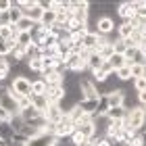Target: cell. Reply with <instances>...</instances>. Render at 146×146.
<instances>
[{"mask_svg": "<svg viewBox=\"0 0 146 146\" xmlns=\"http://www.w3.org/2000/svg\"><path fill=\"white\" fill-rule=\"evenodd\" d=\"M125 127L134 129L138 134H144L146 131V113H144V109L140 104L134 107V109H129L127 117H125Z\"/></svg>", "mask_w": 146, "mask_h": 146, "instance_id": "1", "label": "cell"}, {"mask_svg": "<svg viewBox=\"0 0 146 146\" xmlns=\"http://www.w3.org/2000/svg\"><path fill=\"white\" fill-rule=\"evenodd\" d=\"M0 107L4 111H9L11 115H19V104L15 100V96H13L9 84H0Z\"/></svg>", "mask_w": 146, "mask_h": 146, "instance_id": "2", "label": "cell"}, {"mask_svg": "<svg viewBox=\"0 0 146 146\" xmlns=\"http://www.w3.org/2000/svg\"><path fill=\"white\" fill-rule=\"evenodd\" d=\"M9 86H11V92L15 96H34V92H31V79L25 77V75H15Z\"/></svg>", "mask_w": 146, "mask_h": 146, "instance_id": "3", "label": "cell"}, {"mask_svg": "<svg viewBox=\"0 0 146 146\" xmlns=\"http://www.w3.org/2000/svg\"><path fill=\"white\" fill-rule=\"evenodd\" d=\"M79 92H82V98H86V100L100 98V90H98V86L92 77H79Z\"/></svg>", "mask_w": 146, "mask_h": 146, "instance_id": "4", "label": "cell"}, {"mask_svg": "<svg viewBox=\"0 0 146 146\" xmlns=\"http://www.w3.org/2000/svg\"><path fill=\"white\" fill-rule=\"evenodd\" d=\"M115 29H117V23L113 21V17L102 15V17L96 19V34H98V36H107V38H109Z\"/></svg>", "mask_w": 146, "mask_h": 146, "instance_id": "5", "label": "cell"}, {"mask_svg": "<svg viewBox=\"0 0 146 146\" xmlns=\"http://www.w3.org/2000/svg\"><path fill=\"white\" fill-rule=\"evenodd\" d=\"M73 131H75V123L71 121L69 113H65V117L61 119V123H56V138H58V140H65V138H69Z\"/></svg>", "mask_w": 146, "mask_h": 146, "instance_id": "6", "label": "cell"}, {"mask_svg": "<svg viewBox=\"0 0 146 146\" xmlns=\"http://www.w3.org/2000/svg\"><path fill=\"white\" fill-rule=\"evenodd\" d=\"M65 96H67V88L63 86H48V90H46V98H48L50 104H61L65 100Z\"/></svg>", "mask_w": 146, "mask_h": 146, "instance_id": "7", "label": "cell"}, {"mask_svg": "<svg viewBox=\"0 0 146 146\" xmlns=\"http://www.w3.org/2000/svg\"><path fill=\"white\" fill-rule=\"evenodd\" d=\"M65 67H67L69 73H79V71L88 69V61H86V58H82L79 54H69L67 61H65Z\"/></svg>", "mask_w": 146, "mask_h": 146, "instance_id": "8", "label": "cell"}, {"mask_svg": "<svg viewBox=\"0 0 146 146\" xmlns=\"http://www.w3.org/2000/svg\"><path fill=\"white\" fill-rule=\"evenodd\" d=\"M138 27H140V23H138L136 19H134V21H121V23L117 25V36L121 38V40H129Z\"/></svg>", "mask_w": 146, "mask_h": 146, "instance_id": "9", "label": "cell"}, {"mask_svg": "<svg viewBox=\"0 0 146 146\" xmlns=\"http://www.w3.org/2000/svg\"><path fill=\"white\" fill-rule=\"evenodd\" d=\"M107 98H109V109H119V107H125V90H109L107 92Z\"/></svg>", "mask_w": 146, "mask_h": 146, "instance_id": "10", "label": "cell"}, {"mask_svg": "<svg viewBox=\"0 0 146 146\" xmlns=\"http://www.w3.org/2000/svg\"><path fill=\"white\" fill-rule=\"evenodd\" d=\"M58 144V138L52 136V134H38L34 136L31 140H27L25 146H56Z\"/></svg>", "mask_w": 146, "mask_h": 146, "instance_id": "11", "label": "cell"}, {"mask_svg": "<svg viewBox=\"0 0 146 146\" xmlns=\"http://www.w3.org/2000/svg\"><path fill=\"white\" fill-rule=\"evenodd\" d=\"M63 117H65V111L61 109V104H50V107L44 111V119L48 123H54L56 125V123H61Z\"/></svg>", "mask_w": 146, "mask_h": 146, "instance_id": "12", "label": "cell"}, {"mask_svg": "<svg viewBox=\"0 0 146 146\" xmlns=\"http://www.w3.org/2000/svg\"><path fill=\"white\" fill-rule=\"evenodd\" d=\"M117 15L123 19V21H134L136 19V6H134V0L131 2H121L117 6Z\"/></svg>", "mask_w": 146, "mask_h": 146, "instance_id": "13", "label": "cell"}, {"mask_svg": "<svg viewBox=\"0 0 146 146\" xmlns=\"http://www.w3.org/2000/svg\"><path fill=\"white\" fill-rule=\"evenodd\" d=\"M75 129L79 131V134H84L86 140H92V138L96 136V125H94V119H92V121H86V123H82V125H77Z\"/></svg>", "mask_w": 146, "mask_h": 146, "instance_id": "14", "label": "cell"}, {"mask_svg": "<svg viewBox=\"0 0 146 146\" xmlns=\"http://www.w3.org/2000/svg\"><path fill=\"white\" fill-rule=\"evenodd\" d=\"M82 44H84L86 50L94 52L96 50V44H98V34H96V31H88V34L82 38Z\"/></svg>", "mask_w": 146, "mask_h": 146, "instance_id": "15", "label": "cell"}, {"mask_svg": "<svg viewBox=\"0 0 146 146\" xmlns=\"http://www.w3.org/2000/svg\"><path fill=\"white\" fill-rule=\"evenodd\" d=\"M127 113H129V109H125V107H119V109H109V111H107V117L111 119V121H125Z\"/></svg>", "mask_w": 146, "mask_h": 146, "instance_id": "16", "label": "cell"}, {"mask_svg": "<svg viewBox=\"0 0 146 146\" xmlns=\"http://www.w3.org/2000/svg\"><path fill=\"white\" fill-rule=\"evenodd\" d=\"M23 15H25V17H29V19H31L34 23H40V21H42V15H44V9H42L40 4H38V0H36V4L31 6L29 11H25Z\"/></svg>", "mask_w": 146, "mask_h": 146, "instance_id": "17", "label": "cell"}, {"mask_svg": "<svg viewBox=\"0 0 146 146\" xmlns=\"http://www.w3.org/2000/svg\"><path fill=\"white\" fill-rule=\"evenodd\" d=\"M31 104H34L38 111H42V113L50 107V102H48V98H46V94H34V96H31Z\"/></svg>", "mask_w": 146, "mask_h": 146, "instance_id": "18", "label": "cell"}, {"mask_svg": "<svg viewBox=\"0 0 146 146\" xmlns=\"http://www.w3.org/2000/svg\"><path fill=\"white\" fill-rule=\"evenodd\" d=\"M17 44L23 48H31L34 40H31V31H17Z\"/></svg>", "mask_w": 146, "mask_h": 146, "instance_id": "19", "label": "cell"}, {"mask_svg": "<svg viewBox=\"0 0 146 146\" xmlns=\"http://www.w3.org/2000/svg\"><path fill=\"white\" fill-rule=\"evenodd\" d=\"M102 63H104V58L98 54V52H90V56H88V69H90V71L100 69V67H102Z\"/></svg>", "mask_w": 146, "mask_h": 146, "instance_id": "20", "label": "cell"}, {"mask_svg": "<svg viewBox=\"0 0 146 146\" xmlns=\"http://www.w3.org/2000/svg\"><path fill=\"white\" fill-rule=\"evenodd\" d=\"M123 127H125V121H111V123H109V127H107V134H104V136H109V138H113V140H115L117 134H119V131H121Z\"/></svg>", "mask_w": 146, "mask_h": 146, "instance_id": "21", "label": "cell"}, {"mask_svg": "<svg viewBox=\"0 0 146 146\" xmlns=\"http://www.w3.org/2000/svg\"><path fill=\"white\" fill-rule=\"evenodd\" d=\"M46 90H48L46 79L38 77V79H34V82H31V92H34V94H46Z\"/></svg>", "mask_w": 146, "mask_h": 146, "instance_id": "22", "label": "cell"}, {"mask_svg": "<svg viewBox=\"0 0 146 146\" xmlns=\"http://www.w3.org/2000/svg\"><path fill=\"white\" fill-rule=\"evenodd\" d=\"M54 23H56V13H54V11H44L40 25H44V27H52Z\"/></svg>", "mask_w": 146, "mask_h": 146, "instance_id": "23", "label": "cell"}, {"mask_svg": "<svg viewBox=\"0 0 146 146\" xmlns=\"http://www.w3.org/2000/svg\"><path fill=\"white\" fill-rule=\"evenodd\" d=\"M9 15H11V25H17V23L25 17V15H23V11L19 9V6H17L15 2H13V9L9 11Z\"/></svg>", "mask_w": 146, "mask_h": 146, "instance_id": "24", "label": "cell"}, {"mask_svg": "<svg viewBox=\"0 0 146 146\" xmlns=\"http://www.w3.org/2000/svg\"><path fill=\"white\" fill-rule=\"evenodd\" d=\"M34 25H36V23L31 21L29 17H23L21 21L15 25V29H17V31H31V29H34Z\"/></svg>", "mask_w": 146, "mask_h": 146, "instance_id": "25", "label": "cell"}, {"mask_svg": "<svg viewBox=\"0 0 146 146\" xmlns=\"http://www.w3.org/2000/svg\"><path fill=\"white\" fill-rule=\"evenodd\" d=\"M109 63H111V67L117 71V69L125 67V56H123V54H117V52H115V54H113V56L109 58Z\"/></svg>", "mask_w": 146, "mask_h": 146, "instance_id": "26", "label": "cell"}, {"mask_svg": "<svg viewBox=\"0 0 146 146\" xmlns=\"http://www.w3.org/2000/svg\"><path fill=\"white\" fill-rule=\"evenodd\" d=\"M129 73H131V79L144 77L146 75V65H129Z\"/></svg>", "mask_w": 146, "mask_h": 146, "instance_id": "27", "label": "cell"}, {"mask_svg": "<svg viewBox=\"0 0 146 146\" xmlns=\"http://www.w3.org/2000/svg\"><path fill=\"white\" fill-rule=\"evenodd\" d=\"M113 48H115V52L117 54H125V50H127V42H125V40H121V38H115L113 40Z\"/></svg>", "mask_w": 146, "mask_h": 146, "instance_id": "28", "label": "cell"}, {"mask_svg": "<svg viewBox=\"0 0 146 146\" xmlns=\"http://www.w3.org/2000/svg\"><path fill=\"white\" fill-rule=\"evenodd\" d=\"M98 54H100V56L104 58V61H109V58H111L113 54H115V48H113V42H109V44H104L102 48L98 50Z\"/></svg>", "mask_w": 146, "mask_h": 146, "instance_id": "29", "label": "cell"}, {"mask_svg": "<svg viewBox=\"0 0 146 146\" xmlns=\"http://www.w3.org/2000/svg\"><path fill=\"white\" fill-rule=\"evenodd\" d=\"M69 142H71L73 146H84V144L88 142V140H86V138H84V134H79V131L75 129V131H73V134L69 136Z\"/></svg>", "mask_w": 146, "mask_h": 146, "instance_id": "30", "label": "cell"}, {"mask_svg": "<svg viewBox=\"0 0 146 146\" xmlns=\"http://www.w3.org/2000/svg\"><path fill=\"white\" fill-rule=\"evenodd\" d=\"M115 77L117 79H121V82H129L131 79V73H129V67L125 65V67H121V69H117L115 71Z\"/></svg>", "mask_w": 146, "mask_h": 146, "instance_id": "31", "label": "cell"}, {"mask_svg": "<svg viewBox=\"0 0 146 146\" xmlns=\"http://www.w3.org/2000/svg\"><path fill=\"white\" fill-rule=\"evenodd\" d=\"M109 77H111V75H107V73H104L102 69H96V71H92V79H94L96 84H104Z\"/></svg>", "mask_w": 146, "mask_h": 146, "instance_id": "32", "label": "cell"}, {"mask_svg": "<svg viewBox=\"0 0 146 146\" xmlns=\"http://www.w3.org/2000/svg\"><path fill=\"white\" fill-rule=\"evenodd\" d=\"M134 90L138 92V94H140V92H146V75L134 79Z\"/></svg>", "mask_w": 146, "mask_h": 146, "instance_id": "33", "label": "cell"}, {"mask_svg": "<svg viewBox=\"0 0 146 146\" xmlns=\"http://www.w3.org/2000/svg\"><path fill=\"white\" fill-rule=\"evenodd\" d=\"M13 9V0H0V13H9Z\"/></svg>", "mask_w": 146, "mask_h": 146, "instance_id": "34", "label": "cell"}, {"mask_svg": "<svg viewBox=\"0 0 146 146\" xmlns=\"http://www.w3.org/2000/svg\"><path fill=\"white\" fill-rule=\"evenodd\" d=\"M98 146H117V142L113 140V138H109V136H102L100 142H98Z\"/></svg>", "mask_w": 146, "mask_h": 146, "instance_id": "35", "label": "cell"}, {"mask_svg": "<svg viewBox=\"0 0 146 146\" xmlns=\"http://www.w3.org/2000/svg\"><path fill=\"white\" fill-rule=\"evenodd\" d=\"M11 117H13V115H11L9 111H4L2 107H0V123H9V121H11Z\"/></svg>", "mask_w": 146, "mask_h": 146, "instance_id": "36", "label": "cell"}, {"mask_svg": "<svg viewBox=\"0 0 146 146\" xmlns=\"http://www.w3.org/2000/svg\"><path fill=\"white\" fill-rule=\"evenodd\" d=\"M4 25H11V15L9 13H0V27H4Z\"/></svg>", "mask_w": 146, "mask_h": 146, "instance_id": "37", "label": "cell"}, {"mask_svg": "<svg viewBox=\"0 0 146 146\" xmlns=\"http://www.w3.org/2000/svg\"><path fill=\"white\" fill-rule=\"evenodd\" d=\"M100 69H102L104 73H107V75H115V69H113V67H111V63H109V61H104Z\"/></svg>", "mask_w": 146, "mask_h": 146, "instance_id": "38", "label": "cell"}, {"mask_svg": "<svg viewBox=\"0 0 146 146\" xmlns=\"http://www.w3.org/2000/svg\"><path fill=\"white\" fill-rule=\"evenodd\" d=\"M138 102H140V107H146V92H140V94H138Z\"/></svg>", "mask_w": 146, "mask_h": 146, "instance_id": "39", "label": "cell"}, {"mask_svg": "<svg viewBox=\"0 0 146 146\" xmlns=\"http://www.w3.org/2000/svg\"><path fill=\"white\" fill-rule=\"evenodd\" d=\"M6 63H9V61H6V58H2V56H0V71H2V67H4Z\"/></svg>", "mask_w": 146, "mask_h": 146, "instance_id": "40", "label": "cell"}, {"mask_svg": "<svg viewBox=\"0 0 146 146\" xmlns=\"http://www.w3.org/2000/svg\"><path fill=\"white\" fill-rule=\"evenodd\" d=\"M142 146H146V131L142 134Z\"/></svg>", "mask_w": 146, "mask_h": 146, "instance_id": "41", "label": "cell"}, {"mask_svg": "<svg viewBox=\"0 0 146 146\" xmlns=\"http://www.w3.org/2000/svg\"><path fill=\"white\" fill-rule=\"evenodd\" d=\"M84 146H92V144H90V142H86V144H84Z\"/></svg>", "mask_w": 146, "mask_h": 146, "instance_id": "42", "label": "cell"}, {"mask_svg": "<svg viewBox=\"0 0 146 146\" xmlns=\"http://www.w3.org/2000/svg\"><path fill=\"white\" fill-rule=\"evenodd\" d=\"M0 125H2V123H0Z\"/></svg>", "mask_w": 146, "mask_h": 146, "instance_id": "43", "label": "cell"}]
</instances>
